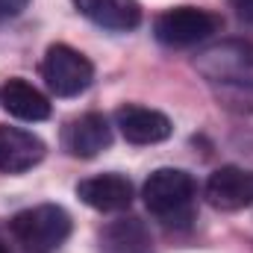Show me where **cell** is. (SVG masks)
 I'll return each instance as SVG.
<instances>
[{
	"instance_id": "5b68a950",
	"label": "cell",
	"mask_w": 253,
	"mask_h": 253,
	"mask_svg": "<svg viewBox=\"0 0 253 253\" xmlns=\"http://www.w3.org/2000/svg\"><path fill=\"white\" fill-rule=\"evenodd\" d=\"M42 80L56 97H77L94 83V65L71 44H50L42 59Z\"/></svg>"
},
{
	"instance_id": "52a82bcc",
	"label": "cell",
	"mask_w": 253,
	"mask_h": 253,
	"mask_svg": "<svg viewBox=\"0 0 253 253\" xmlns=\"http://www.w3.org/2000/svg\"><path fill=\"white\" fill-rule=\"evenodd\" d=\"M115 126L121 129L129 144H159L165 138H171L174 124L165 112L150 109V106H138V103H126L115 109Z\"/></svg>"
},
{
	"instance_id": "5bb4252c",
	"label": "cell",
	"mask_w": 253,
	"mask_h": 253,
	"mask_svg": "<svg viewBox=\"0 0 253 253\" xmlns=\"http://www.w3.org/2000/svg\"><path fill=\"white\" fill-rule=\"evenodd\" d=\"M27 6H30V0H0V21L18 18Z\"/></svg>"
},
{
	"instance_id": "8fae6325",
	"label": "cell",
	"mask_w": 253,
	"mask_h": 253,
	"mask_svg": "<svg viewBox=\"0 0 253 253\" xmlns=\"http://www.w3.org/2000/svg\"><path fill=\"white\" fill-rule=\"evenodd\" d=\"M83 18L109 33H129L141 24L138 0H71Z\"/></svg>"
},
{
	"instance_id": "7c38bea8",
	"label": "cell",
	"mask_w": 253,
	"mask_h": 253,
	"mask_svg": "<svg viewBox=\"0 0 253 253\" xmlns=\"http://www.w3.org/2000/svg\"><path fill=\"white\" fill-rule=\"evenodd\" d=\"M0 103H3V109H6L12 118H18V121L36 124V121H47V118H50V100H47L33 83H27L24 77L6 80V85L0 88Z\"/></svg>"
},
{
	"instance_id": "ba28073f",
	"label": "cell",
	"mask_w": 253,
	"mask_h": 253,
	"mask_svg": "<svg viewBox=\"0 0 253 253\" xmlns=\"http://www.w3.org/2000/svg\"><path fill=\"white\" fill-rule=\"evenodd\" d=\"M109 144H112V126L109 118L100 112H85L80 118H71L62 129V147L77 159H91Z\"/></svg>"
},
{
	"instance_id": "277c9868",
	"label": "cell",
	"mask_w": 253,
	"mask_h": 253,
	"mask_svg": "<svg viewBox=\"0 0 253 253\" xmlns=\"http://www.w3.org/2000/svg\"><path fill=\"white\" fill-rule=\"evenodd\" d=\"M221 30V18L209 9L197 6H174L165 9L153 21V36L165 47H191L206 39H212Z\"/></svg>"
},
{
	"instance_id": "30bf717a",
	"label": "cell",
	"mask_w": 253,
	"mask_h": 253,
	"mask_svg": "<svg viewBox=\"0 0 253 253\" xmlns=\"http://www.w3.org/2000/svg\"><path fill=\"white\" fill-rule=\"evenodd\" d=\"M77 197L97 212H124L132 203V183L124 174H97L77 183Z\"/></svg>"
},
{
	"instance_id": "6da1fadb",
	"label": "cell",
	"mask_w": 253,
	"mask_h": 253,
	"mask_svg": "<svg viewBox=\"0 0 253 253\" xmlns=\"http://www.w3.org/2000/svg\"><path fill=\"white\" fill-rule=\"evenodd\" d=\"M141 197H144L147 212L156 215L165 227L186 230L194 221L197 183L183 168H159V171H153L141 186Z\"/></svg>"
},
{
	"instance_id": "9a60e30c",
	"label": "cell",
	"mask_w": 253,
	"mask_h": 253,
	"mask_svg": "<svg viewBox=\"0 0 253 253\" xmlns=\"http://www.w3.org/2000/svg\"><path fill=\"white\" fill-rule=\"evenodd\" d=\"M230 3L239 12V18H245L248 24H253V0H230Z\"/></svg>"
},
{
	"instance_id": "8992f818",
	"label": "cell",
	"mask_w": 253,
	"mask_h": 253,
	"mask_svg": "<svg viewBox=\"0 0 253 253\" xmlns=\"http://www.w3.org/2000/svg\"><path fill=\"white\" fill-rule=\"evenodd\" d=\"M203 197L212 209L221 212H239L253 203V171L236 168V165H224L218 171L209 174Z\"/></svg>"
},
{
	"instance_id": "4fadbf2b",
	"label": "cell",
	"mask_w": 253,
	"mask_h": 253,
	"mask_svg": "<svg viewBox=\"0 0 253 253\" xmlns=\"http://www.w3.org/2000/svg\"><path fill=\"white\" fill-rule=\"evenodd\" d=\"M100 251L103 253H156L153 236L138 218H118L100 230Z\"/></svg>"
},
{
	"instance_id": "9c48e42d",
	"label": "cell",
	"mask_w": 253,
	"mask_h": 253,
	"mask_svg": "<svg viewBox=\"0 0 253 253\" xmlns=\"http://www.w3.org/2000/svg\"><path fill=\"white\" fill-rule=\"evenodd\" d=\"M47 153V144L21 126H0V171L3 174H24L36 168Z\"/></svg>"
},
{
	"instance_id": "3957f363",
	"label": "cell",
	"mask_w": 253,
	"mask_h": 253,
	"mask_svg": "<svg viewBox=\"0 0 253 253\" xmlns=\"http://www.w3.org/2000/svg\"><path fill=\"white\" fill-rule=\"evenodd\" d=\"M194 68L218 85L230 88H253V42L227 39L197 53Z\"/></svg>"
},
{
	"instance_id": "2e32d148",
	"label": "cell",
	"mask_w": 253,
	"mask_h": 253,
	"mask_svg": "<svg viewBox=\"0 0 253 253\" xmlns=\"http://www.w3.org/2000/svg\"><path fill=\"white\" fill-rule=\"evenodd\" d=\"M0 253H9V251H6V245H3V242H0Z\"/></svg>"
},
{
	"instance_id": "7a4b0ae2",
	"label": "cell",
	"mask_w": 253,
	"mask_h": 253,
	"mask_svg": "<svg viewBox=\"0 0 253 253\" xmlns=\"http://www.w3.org/2000/svg\"><path fill=\"white\" fill-rule=\"evenodd\" d=\"M71 215L56 203H39L21 209L9 221L12 239L27 253H56L71 236Z\"/></svg>"
}]
</instances>
